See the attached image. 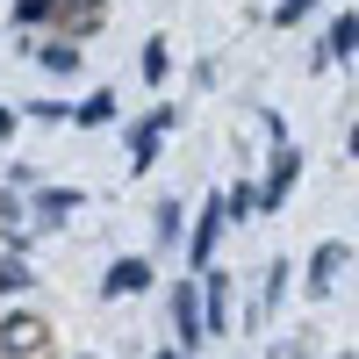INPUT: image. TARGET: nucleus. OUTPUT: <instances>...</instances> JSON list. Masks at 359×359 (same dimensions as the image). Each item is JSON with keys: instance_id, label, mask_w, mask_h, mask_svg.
<instances>
[{"instance_id": "obj_1", "label": "nucleus", "mask_w": 359, "mask_h": 359, "mask_svg": "<svg viewBox=\"0 0 359 359\" xmlns=\"http://www.w3.org/2000/svg\"><path fill=\"white\" fill-rule=\"evenodd\" d=\"M165 130H172V108L144 115V123L130 130V172H151V165H158V144H165Z\"/></svg>"}, {"instance_id": "obj_2", "label": "nucleus", "mask_w": 359, "mask_h": 359, "mask_svg": "<svg viewBox=\"0 0 359 359\" xmlns=\"http://www.w3.org/2000/svg\"><path fill=\"white\" fill-rule=\"evenodd\" d=\"M172 338H180V345H201V338H208V331H201V294H194L187 280L172 287Z\"/></svg>"}, {"instance_id": "obj_3", "label": "nucleus", "mask_w": 359, "mask_h": 359, "mask_svg": "<svg viewBox=\"0 0 359 359\" xmlns=\"http://www.w3.org/2000/svg\"><path fill=\"white\" fill-rule=\"evenodd\" d=\"M223 194H208V208H201V223H194V245H187V259L194 266H208V259H216V237H223Z\"/></svg>"}, {"instance_id": "obj_4", "label": "nucleus", "mask_w": 359, "mask_h": 359, "mask_svg": "<svg viewBox=\"0 0 359 359\" xmlns=\"http://www.w3.org/2000/svg\"><path fill=\"white\" fill-rule=\"evenodd\" d=\"M151 287V259H115L108 266V280H101V294L115 302V294H144Z\"/></svg>"}, {"instance_id": "obj_5", "label": "nucleus", "mask_w": 359, "mask_h": 359, "mask_svg": "<svg viewBox=\"0 0 359 359\" xmlns=\"http://www.w3.org/2000/svg\"><path fill=\"white\" fill-rule=\"evenodd\" d=\"M294 172H302V151H294V144H287V151L273 158V180H266V187H259V208H266V216H273V208L287 201V187H294Z\"/></svg>"}, {"instance_id": "obj_6", "label": "nucleus", "mask_w": 359, "mask_h": 359, "mask_svg": "<svg viewBox=\"0 0 359 359\" xmlns=\"http://www.w3.org/2000/svg\"><path fill=\"white\" fill-rule=\"evenodd\" d=\"M208 273V266H201ZM201 331L208 338H223L230 331V287H223V273H208V294H201Z\"/></svg>"}, {"instance_id": "obj_7", "label": "nucleus", "mask_w": 359, "mask_h": 359, "mask_svg": "<svg viewBox=\"0 0 359 359\" xmlns=\"http://www.w3.org/2000/svg\"><path fill=\"white\" fill-rule=\"evenodd\" d=\"M345 266H352V252H345V245H316V259H309V287H316V294H331Z\"/></svg>"}, {"instance_id": "obj_8", "label": "nucleus", "mask_w": 359, "mask_h": 359, "mask_svg": "<svg viewBox=\"0 0 359 359\" xmlns=\"http://www.w3.org/2000/svg\"><path fill=\"white\" fill-rule=\"evenodd\" d=\"M79 201H86L79 187H43V194H36V223H65Z\"/></svg>"}, {"instance_id": "obj_9", "label": "nucleus", "mask_w": 359, "mask_h": 359, "mask_svg": "<svg viewBox=\"0 0 359 359\" xmlns=\"http://www.w3.org/2000/svg\"><path fill=\"white\" fill-rule=\"evenodd\" d=\"M0 345H8V352H36L43 345V323L36 316H8V323H0Z\"/></svg>"}, {"instance_id": "obj_10", "label": "nucleus", "mask_w": 359, "mask_h": 359, "mask_svg": "<svg viewBox=\"0 0 359 359\" xmlns=\"http://www.w3.org/2000/svg\"><path fill=\"white\" fill-rule=\"evenodd\" d=\"M352 43H359V15L345 8V15L331 22V36H323V57H345V65H352Z\"/></svg>"}, {"instance_id": "obj_11", "label": "nucleus", "mask_w": 359, "mask_h": 359, "mask_svg": "<svg viewBox=\"0 0 359 359\" xmlns=\"http://www.w3.org/2000/svg\"><path fill=\"white\" fill-rule=\"evenodd\" d=\"M108 115H115V94H108V86H101V94H86V101H79V123H86V130H101Z\"/></svg>"}, {"instance_id": "obj_12", "label": "nucleus", "mask_w": 359, "mask_h": 359, "mask_svg": "<svg viewBox=\"0 0 359 359\" xmlns=\"http://www.w3.org/2000/svg\"><path fill=\"white\" fill-rule=\"evenodd\" d=\"M36 273H29V259H0V294H15V287H29Z\"/></svg>"}, {"instance_id": "obj_13", "label": "nucleus", "mask_w": 359, "mask_h": 359, "mask_svg": "<svg viewBox=\"0 0 359 359\" xmlns=\"http://www.w3.org/2000/svg\"><path fill=\"white\" fill-rule=\"evenodd\" d=\"M36 57H43V65H50V72H79V50H72V43H43Z\"/></svg>"}, {"instance_id": "obj_14", "label": "nucleus", "mask_w": 359, "mask_h": 359, "mask_svg": "<svg viewBox=\"0 0 359 359\" xmlns=\"http://www.w3.org/2000/svg\"><path fill=\"white\" fill-rule=\"evenodd\" d=\"M144 79H151V86H165V36H151V43H144Z\"/></svg>"}, {"instance_id": "obj_15", "label": "nucleus", "mask_w": 359, "mask_h": 359, "mask_svg": "<svg viewBox=\"0 0 359 359\" xmlns=\"http://www.w3.org/2000/svg\"><path fill=\"white\" fill-rule=\"evenodd\" d=\"M151 230H158V245H180V208L172 201H158V223Z\"/></svg>"}, {"instance_id": "obj_16", "label": "nucleus", "mask_w": 359, "mask_h": 359, "mask_svg": "<svg viewBox=\"0 0 359 359\" xmlns=\"http://www.w3.org/2000/svg\"><path fill=\"white\" fill-rule=\"evenodd\" d=\"M50 8H57V0H15V22H43Z\"/></svg>"}, {"instance_id": "obj_17", "label": "nucleus", "mask_w": 359, "mask_h": 359, "mask_svg": "<svg viewBox=\"0 0 359 359\" xmlns=\"http://www.w3.org/2000/svg\"><path fill=\"white\" fill-rule=\"evenodd\" d=\"M309 8H316V0H280V8H273V22H280V29H287V22H302V15H309Z\"/></svg>"}, {"instance_id": "obj_18", "label": "nucleus", "mask_w": 359, "mask_h": 359, "mask_svg": "<svg viewBox=\"0 0 359 359\" xmlns=\"http://www.w3.org/2000/svg\"><path fill=\"white\" fill-rule=\"evenodd\" d=\"M8 130H15V115H8V108H0V137H8Z\"/></svg>"}, {"instance_id": "obj_19", "label": "nucleus", "mask_w": 359, "mask_h": 359, "mask_svg": "<svg viewBox=\"0 0 359 359\" xmlns=\"http://www.w3.org/2000/svg\"><path fill=\"white\" fill-rule=\"evenodd\" d=\"M158 359H187V352H158Z\"/></svg>"}]
</instances>
